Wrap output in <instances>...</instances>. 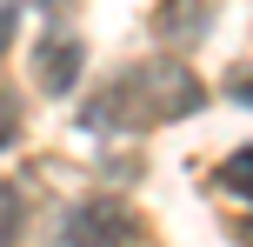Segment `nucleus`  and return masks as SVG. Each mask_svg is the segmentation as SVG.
I'll use <instances>...</instances> for the list:
<instances>
[{
	"instance_id": "obj_1",
	"label": "nucleus",
	"mask_w": 253,
	"mask_h": 247,
	"mask_svg": "<svg viewBox=\"0 0 253 247\" xmlns=\"http://www.w3.org/2000/svg\"><path fill=\"white\" fill-rule=\"evenodd\" d=\"M207 107V87L193 80L187 60H133L80 107V127L87 134H107V141H126V134H147V127H167V120H187Z\"/></svg>"
},
{
	"instance_id": "obj_2",
	"label": "nucleus",
	"mask_w": 253,
	"mask_h": 247,
	"mask_svg": "<svg viewBox=\"0 0 253 247\" xmlns=\"http://www.w3.org/2000/svg\"><path fill=\"white\" fill-rule=\"evenodd\" d=\"M53 247H147V227L120 194H87L67 200L53 221Z\"/></svg>"
},
{
	"instance_id": "obj_3",
	"label": "nucleus",
	"mask_w": 253,
	"mask_h": 247,
	"mask_svg": "<svg viewBox=\"0 0 253 247\" xmlns=\"http://www.w3.org/2000/svg\"><path fill=\"white\" fill-rule=\"evenodd\" d=\"M80 67H87V47H80V34H67V27H47L34 47V80L47 94H74L80 87Z\"/></svg>"
},
{
	"instance_id": "obj_4",
	"label": "nucleus",
	"mask_w": 253,
	"mask_h": 247,
	"mask_svg": "<svg viewBox=\"0 0 253 247\" xmlns=\"http://www.w3.org/2000/svg\"><path fill=\"white\" fill-rule=\"evenodd\" d=\"M213 34V0H160L153 7V40H167V53H193Z\"/></svg>"
},
{
	"instance_id": "obj_5",
	"label": "nucleus",
	"mask_w": 253,
	"mask_h": 247,
	"mask_svg": "<svg viewBox=\"0 0 253 247\" xmlns=\"http://www.w3.org/2000/svg\"><path fill=\"white\" fill-rule=\"evenodd\" d=\"M20 234H27V194L0 181V247H20Z\"/></svg>"
},
{
	"instance_id": "obj_6",
	"label": "nucleus",
	"mask_w": 253,
	"mask_h": 247,
	"mask_svg": "<svg viewBox=\"0 0 253 247\" xmlns=\"http://www.w3.org/2000/svg\"><path fill=\"white\" fill-rule=\"evenodd\" d=\"M213 181L227 187V194H240V200H253V147H240L233 160H220L213 167Z\"/></svg>"
},
{
	"instance_id": "obj_7",
	"label": "nucleus",
	"mask_w": 253,
	"mask_h": 247,
	"mask_svg": "<svg viewBox=\"0 0 253 247\" xmlns=\"http://www.w3.org/2000/svg\"><path fill=\"white\" fill-rule=\"evenodd\" d=\"M20 127H27V114H20V94L0 80V154H7L13 141H20Z\"/></svg>"
},
{
	"instance_id": "obj_8",
	"label": "nucleus",
	"mask_w": 253,
	"mask_h": 247,
	"mask_svg": "<svg viewBox=\"0 0 253 247\" xmlns=\"http://www.w3.org/2000/svg\"><path fill=\"white\" fill-rule=\"evenodd\" d=\"M227 94H233L240 107H253V60H240V67L227 74Z\"/></svg>"
},
{
	"instance_id": "obj_9",
	"label": "nucleus",
	"mask_w": 253,
	"mask_h": 247,
	"mask_svg": "<svg viewBox=\"0 0 253 247\" xmlns=\"http://www.w3.org/2000/svg\"><path fill=\"white\" fill-rule=\"evenodd\" d=\"M13 27H20V0H0V53L13 47Z\"/></svg>"
},
{
	"instance_id": "obj_10",
	"label": "nucleus",
	"mask_w": 253,
	"mask_h": 247,
	"mask_svg": "<svg viewBox=\"0 0 253 247\" xmlns=\"http://www.w3.org/2000/svg\"><path fill=\"white\" fill-rule=\"evenodd\" d=\"M20 7H47V13H53V7H67V0H20Z\"/></svg>"
}]
</instances>
